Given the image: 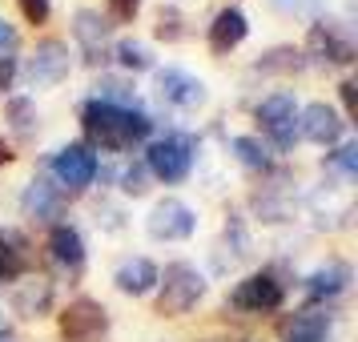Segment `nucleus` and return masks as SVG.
<instances>
[{
	"mask_svg": "<svg viewBox=\"0 0 358 342\" xmlns=\"http://www.w3.org/2000/svg\"><path fill=\"white\" fill-rule=\"evenodd\" d=\"M81 129H85V145L105 149V153H125V149L149 141L153 133V117L141 109H117L105 101H85L81 105Z\"/></svg>",
	"mask_w": 358,
	"mask_h": 342,
	"instance_id": "obj_1",
	"label": "nucleus"
},
{
	"mask_svg": "<svg viewBox=\"0 0 358 342\" xmlns=\"http://www.w3.org/2000/svg\"><path fill=\"white\" fill-rule=\"evenodd\" d=\"M206 290H210V282L194 262H169L165 270H157V314L181 318L206 298Z\"/></svg>",
	"mask_w": 358,
	"mask_h": 342,
	"instance_id": "obj_2",
	"label": "nucleus"
},
{
	"mask_svg": "<svg viewBox=\"0 0 358 342\" xmlns=\"http://www.w3.org/2000/svg\"><path fill=\"white\" fill-rule=\"evenodd\" d=\"M145 169H149V178L165 181V185L185 181L189 169H194V137H185V133H165L157 141H149Z\"/></svg>",
	"mask_w": 358,
	"mask_h": 342,
	"instance_id": "obj_3",
	"label": "nucleus"
},
{
	"mask_svg": "<svg viewBox=\"0 0 358 342\" xmlns=\"http://www.w3.org/2000/svg\"><path fill=\"white\" fill-rule=\"evenodd\" d=\"M282 302H286V282H282L274 270H254V274H245L226 298V306L242 310V314H274Z\"/></svg>",
	"mask_w": 358,
	"mask_h": 342,
	"instance_id": "obj_4",
	"label": "nucleus"
},
{
	"mask_svg": "<svg viewBox=\"0 0 358 342\" xmlns=\"http://www.w3.org/2000/svg\"><path fill=\"white\" fill-rule=\"evenodd\" d=\"M254 117H258V125L266 129L270 145L282 149V153H290V149L302 141V137H298V101H294V93H286V89L262 97Z\"/></svg>",
	"mask_w": 358,
	"mask_h": 342,
	"instance_id": "obj_5",
	"label": "nucleus"
},
{
	"mask_svg": "<svg viewBox=\"0 0 358 342\" xmlns=\"http://www.w3.org/2000/svg\"><path fill=\"white\" fill-rule=\"evenodd\" d=\"M24 81L29 89H52V85H61L73 73V52H69L65 41H57V36H45V41H36V49L24 57Z\"/></svg>",
	"mask_w": 358,
	"mask_h": 342,
	"instance_id": "obj_6",
	"label": "nucleus"
},
{
	"mask_svg": "<svg viewBox=\"0 0 358 342\" xmlns=\"http://www.w3.org/2000/svg\"><path fill=\"white\" fill-rule=\"evenodd\" d=\"M49 165H52V181H57L65 194H81V190H89V185L97 181V173H101L97 153L85 145V141L61 145L57 153H52Z\"/></svg>",
	"mask_w": 358,
	"mask_h": 342,
	"instance_id": "obj_7",
	"label": "nucleus"
},
{
	"mask_svg": "<svg viewBox=\"0 0 358 342\" xmlns=\"http://www.w3.org/2000/svg\"><path fill=\"white\" fill-rule=\"evenodd\" d=\"M302 57H306V65H350L355 61V41H350V33L342 29V24H334V20H314L306 33V49H302Z\"/></svg>",
	"mask_w": 358,
	"mask_h": 342,
	"instance_id": "obj_8",
	"label": "nucleus"
},
{
	"mask_svg": "<svg viewBox=\"0 0 358 342\" xmlns=\"http://www.w3.org/2000/svg\"><path fill=\"white\" fill-rule=\"evenodd\" d=\"M57 326H61V342H101L109 334V310L97 298H73L57 314Z\"/></svg>",
	"mask_w": 358,
	"mask_h": 342,
	"instance_id": "obj_9",
	"label": "nucleus"
},
{
	"mask_svg": "<svg viewBox=\"0 0 358 342\" xmlns=\"http://www.w3.org/2000/svg\"><path fill=\"white\" fill-rule=\"evenodd\" d=\"M194 229H197V213L181 197H162L145 218V234L153 242H185V238H194Z\"/></svg>",
	"mask_w": 358,
	"mask_h": 342,
	"instance_id": "obj_10",
	"label": "nucleus"
},
{
	"mask_svg": "<svg viewBox=\"0 0 358 342\" xmlns=\"http://www.w3.org/2000/svg\"><path fill=\"white\" fill-rule=\"evenodd\" d=\"M157 101L169 105V109H181V113H194L210 101V89H206L201 77L169 65V69H157Z\"/></svg>",
	"mask_w": 358,
	"mask_h": 342,
	"instance_id": "obj_11",
	"label": "nucleus"
},
{
	"mask_svg": "<svg viewBox=\"0 0 358 342\" xmlns=\"http://www.w3.org/2000/svg\"><path fill=\"white\" fill-rule=\"evenodd\" d=\"M298 137L302 141H314V145H342L346 137V121L334 105L326 101H310L306 109H298Z\"/></svg>",
	"mask_w": 358,
	"mask_h": 342,
	"instance_id": "obj_12",
	"label": "nucleus"
},
{
	"mask_svg": "<svg viewBox=\"0 0 358 342\" xmlns=\"http://www.w3.org/2000/svg\"><path fill=\"white\" fill-rule=\"evenodd\" d=\"M65 206H69V194L52 178H33L29 185H24V194H20L24 218L45 222V226H57V222L65 218Z\"/></svg>",
	"mask_w": 358,
	"mask_h": 342,
	"instance_id": "obj_13",
	"label": "nucleus"
},
{
	"mask_svg": "<svg viewBox=\"0 0 358 342\" xmlns=\"http://www.w3.org/2000/svg\"><path fill=\"white\" fill-rule=\"evenodd\" d=\"M334 322H338V318H334L330 306H306V310L290 314L286 322L278 326V339L282 342H330Z\"/></svg>",
	"mask_w": 358,
	"mask_h": 342,
	"instance_id": "obj_14",
	"label": "nucleus"
},
{
	"mask_svg": "<svg viewBox=\"0 0 358 342\" xmlns=\"http://www.w3.org/2000/svg\"><path fill=\"white\" fill-rule=\"evenodd\" d=\"M109 33H113V24L105 20L101 8H77L73 13V36H77V45L85 49V61L89 65H97L109 57Z\"/></svg>",
	"mask_w": 358,
	"mask_h": 342,
	"instance_id": "obj_15",
	"label": "nucleus"
},
{
	"mask_svg": "<svg viewBox=\"0 0 358 342\" xmlns=\"http://www.w3.org/2000/svg\"><path fill=\"white\" fill-rule=\"evenodd\" d=\"M49 258L52 266L61 270V274H81L85 266V238L77 226H69V222H57L49 229Z\"/></svg>",
	"mask_w": 358,
	"mask_h": 342,
	"instance_id": "obj_16",
	"label": "nucleus"
},
{
	"mask_svg": "<svg viewBox=\"0 0 358 342\" xmlns=\"http://www.w3.org/2000/svg\"><path fill=\"white\" fill-rule=\"evenodd\" d=\"M113 286L125 294V298H145V294L157 290V266L149 258H141V254H129V258L117 262Z\"/></svg>",
	"mask_w": 358,
	"mask_h": 342,
	"instance_id": "obj_17",
	"label": "nucleus"
},
{
	"mask_svg": "<svg viewBox=\"0 0 358 342\" xmlns=\"http://www.w3.org/2000/svg\"><path fill=\"white\" fill-rule=\"evenodd\" d=\"M52 298H57V290H52L49 278H24L13 290V314L29 318V322L45 318V314H52Z\"/></svg>",
	"mask_w": 358,
	"mask_h": 342,
	"instance_id": "obj_18",
	"label": "nucleus"
},
{
	"mask_svg": "<svg viewBox=\"0 0 358 342\" xmlns=\"http://www.w3.org/2000/svg\"><path fill=\"white\" fill-rule=\"evenodd\" d=\"M33 245L13 226H0V282H20L33 266Z\"/></svg>",
	"mask_w": 358,
	"mask_h": 342,
	"instance_id": "obj_19",
	"label": "nucleus"
},
{
	"mask_svg": "<svg viewBox=\"0 0 358 342\" xmlns=\"http://www.w3.org/2000/svg\"><path fill=\"white\" fill-rule=\"evenodd\" d=\"M245 36H250V20H245L242 8H234V4H229V8H222V13L213 17V24H210V52L229 57Z\"/></svg>",
	"mask_w": 358,
	"mask_h": 342,
	"instance_id": "obj_20",
	"label": "nucleus"
},
{
	"mask_svg": "<svg viewBox=\"0 0 358 342\" xmlns=\"http://www.w3.org/2000/svg\"><path fill=\"white\" fill-rule=\"evenodd\" d=\"M346 286H350V266L342 258H330L306 278V298L310 302H334Z\"/></svg>",
	"mask_w": 358,
	"mask_h": 342,
	"instance_id": "obj_21",
	"label": "nucleus"
},
{
	"mask_svg": "<svg viewBox=\"0 0 358 342\" xmlns=\"http://www.w3.org/2000/svg\"><path fill=\"white\" fill-rule=\"evenodd\" d=\"M258 73H270V77H294V73H302L306 69V57L302 49H294V45H274V49H266L254 61Z\"/></svg>",
	"mask_w": 358,
	"mask_h": 342,
	"instance_id": "obj_22",
	"label": "nucleus"
},
{
	"mask_svg": "<svg viewBox=\"0 0 358 342\" xmlns=\"http://www.w3.org/2000/svg\"><path fill=\"white\" fill-rule=\"evenodd\" d=\"M229 149H234V157H238L245 169H254V173H270V165H274V157H270V145H266L262 137H250V133H242V137H234V141H229Z\"/></svg>",
	"mask_w": 358,
	"mask_h": 342,
	"instance_id": "obj_23",
	"label": "nucleus"
},
{
	"mask_svg": "<svg viewBox=\"0 0 358 342\" xmlns=\"http://www.w3.org/2000/svg\"><path fill=\"white\" fill-rule=\"evenodd\" d=\"M113 57H117V65L125 69V73H145V69H153V52H149V45L145 41H137V36L117 41Z\"/></svg>",
	"mask_w": 358,
	"mask_h": 342,
	"instance_id": "obj_24",
	"label": "nucleus"
},
{
	"mask_svg": "<svg viewBox=\"0 0 358 342\" xmlns=\"http://www.w3.org/2000/svg\"><path fill=\"white\" fill-rule=\"evenodd\" d=\"M4 113H8V125H13L17 137H33V133L41 129V109H36L33 97H13Z\"/></svg>",
	"mask_w": 358,
	"mask_h": 342,
	"instance_id": "obj_25",
	"label": "nucleus"
},
{
	"mask_svg": "<svg viewBox=\"0 0 358 342\" xmlns=\"http://www.w3.org/2000/svg\"><path fill=\"white\" fill-rule=\"evenodd\" d=\"M93 89H97V97L93 101H105V105H117V109H133V101H137L133 81H125V77H109V73H101V81L93 85Z\"/></svg>",
	"mask_w": 358,
	"mask_h": 342,
	"instance_id": "obj_26",
	"label": "nucleus"
},
{
	"mask_svg": "<svg viewBox=\"0 0 358 342\" xmlns=\"http://www.w3.org/2000/svg\"><path fill=\"white\" fill-rule=\"evenodd\" d=\"M153 36L165 41V45H178L181 36H185V17H181V8L162 4V8H157V24H153Z\"/></svg>",
	"mask_w": 358,
	"mask_h": 342,
	"instance_id": "obj_27",
	"label": "nucleus"
},
{
	"mask_svg": "<svg viewBox=\"0 0 358 342\" xmlns=\"http://www.w3.org/2000/svg\"><path fill=\"white\" fill-rule=\"evenodd\" d=\"M326 169H334L342 181H355V173H358V145L355 141H342V145L326 157Z\"/></svg>",
	"mask_w": 358,
	"mask_h": 342,
	"instance_id": "obj_28",
	"label": "nucleus"
},
{
	"mask_svg": "<svg viewBox=\"0 0 358 342\" xmlns=\"http://www.w3.org/2000/svg\"><path fill=\"white\" fill-rule=\"evenodd\" d=\"M145 0H105V20L109 24H133Z\"/></svg>",
	"mask_w": 358,
	"mask_h": 342,
	"instance_id": "obj_29",
	"label": "nucleus"
},
{
	"mask_svg": "<svg viewBox=\"0 0 358 342\" xmlns=\"http://www.w3.org/2000/svg\"><path fill=\"white\" fill-rule=\"evenodd\" d=\"M121 190H125L129 197H141V194H149V169H145V162L129 165V169L121 173Z\"/></svg>",
	"mask_w": 358,
	"mask_h": 342,
	"instance_id": "obj_30",
	"label": "nucleus"
},
{
	"mask_svg": "<svg viewBox=\"0 0 358 342\" xmlns=\"http://www.w3.org/2000/svg\"><path fill=\"white\" fill-rule=\"evenodd\" d=\"M226 242L234 245V254H238V258L250 254V234H245V226H242V218H238V213L226 222Z\"/></svg>",
	"mask_w": 358,
	"mask_h": 342,
	"instance_id": "obj_31",
	"label": "nucleus"
},
{
	"mask_svg": "<svg viewBox=\"0 0 358 342\" xmlns=\"http://www.w3.org/2000/svg\"><path fill=\"white\" fill-rule=\"evenodd\" d=\"M17 4H20V13H24V20H29V24H45V20H49V13H52L49 0H17Z\"/></svg>",
	"mask_w": 358,
	"mask_h": 342,
	"instance_id": "obj_32",
	"label": "nucleus"
},
{
	"mask_svg": "<svg viewBox=\"0 0 358 342\" xmlns=\"http://www.w3.org/2000/svg\"><path fill=\"white\" fill-rule=\"evenodd\" d=\"M17 73H20V57H0V97L13 89Z\"/></svg>",
	"mask_w": 358,
	"mask_h": 342,
	"instance_id": "obj_33",
	"label": "nucleus"
},
{
	"mask_svg": "<svg viewBox=\"0 0 358 342\" xmlns=\"http://www.w3.org/2000/svg\"><path fill=\"white\" fill-rule=\"evenodd\" d=\"M17 45H20L17 29L8 20H0V57H17Z\"/></svg>",
	"mask_w": 358,
	"mask_h": 342,
	"instance_id": "obj_34",
	"label": "nucleus"
},
{
	"mask_svg": "<svg viewBox=\"0 0 358 342\" xmlns=\"http://www.w3.org/2000/svg\"><path fill=\"white\" fill-rule=\"evenodd\" d=\"M338 93H342V121H350L355 117V81H342Z\"/></svg>",
	"mask_w": 358,
	"mask_h": 342,
	"instance_id": "obj_35",
	"label": "nucleus"
},
{
	"mask_svg": "<svg viewBox=\"0 0 358 342\" xmlns=\"http://www.w3.org/2000/svg\"><path fill=\"white\" fill-rule=\"evenodd\" d=\"M270 4L282 13H306V0H270Z\"/></svg>",
	"mask_w": 358,
	"mask_h": 342,
	"instance_id": "obj_36",
	"label": "nucleus"
},
{
	"mask_svg": "<svg viewBox=\"0 0 358 342\" xmlns=\"http://www.w3.org/2000/svg\"><path fill=\"white\" fill-rule=\"evenodd\" d=\"M13 162H17V153H13V145L0 137V165H13Z\"/></svg>",
	"mask_w": 358,
	"mask_h": 342,
	"instance_id": "obj_37",
	"label": "nucleus"
},
{
	"mask_svg": "<svg viewBox=\"0 0 358 342\" xmlns=\"http://www.w3.org/2000/svg\"><path fill=\"white\" fill-rule=\"evenodd\" d=\"M206 342H250V339H206Z\"/></svg>",
	"mask_w": 358,
	"mask_h": 342,
	"instance_id": "obj_38",
	"label": "nucleus"
},
{
	"mask_svg": "<svg viewBox=\"0 0 358 342\" xmlns=\"http://www.w3.org/2000/svg\"><path fill=\"white\" fill-rule=\"evenodd\" d=\"M0 342H17V339H8V334H0Z\"/></svg>",
	"mask_w": 358,
	"mask_h": 342,
	"instance_id": "obj_39",
	"label": "nucleus"
}]
</instances>
